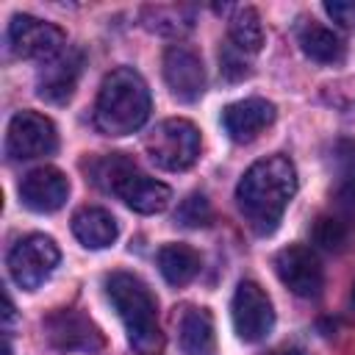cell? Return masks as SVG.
I'll return each instance as SVG.
<instances>
[{
    "instance_id": "6da1fadb",
    "label": "cell",
    "mask_w": 355,
    "mask_h": 355,
    "mask_svg": "<svg viewBox=\"0 0 355 355\" xmlns=\"http://www.w3.org/2000/svg\"><path fill=\"white\" fill-rule=\"evenodd\" d=\"M297 194V169L288 155L255 161L236 186V205L258 236H272Z\"/></svg>"
},
{
    "instance_id": "7a4b0ae2",
    "label": "cell",
    "mask_w": 355,
    "mask_h": 355,
    "mask_svg": "<svg viewBox=\"0 0 355 355\" xmlns=\"http://www.w3.org/2000/svg\"><path fill=\"white\" fill-rule=\"evenodd\" d=\"M153 111L144 78L130 67H116L100 83L94 100V125L105 136H128L139 130Z\"/></svg>"
},
{
    "instance_id": "3957f363",
    "label": "cell",
    "mask_w": 355,
    "mask_h": 355,
    "mask_svg": "<svg viewBox=\"0 0 355 355\" xmlns=\"http://www.w3.org/2000/svg\"><path fill=\"white\" fill-rule=\"evenodd\" d=\"M105 294L125 324L128 341L139 355H158L164 333L158 324V300L150 286L130 272H114L105 277Z\"/></svg>"
},
{
    "instance_id": "277c9868",
    "label": "cell",
    "mask_w": 355,
    "mask_h": 355,
    "mask_svg": "<svg viewBox=\"0 0 355 355\" xmlns=\"http://www.w3.org/2000/svg\"><path fill=\"white\" fill-rule=\"evenodd\" d=\"M94 180L105 191L116 194L136 214H161L172 200V191L166 183L139 172V166L125 155L103 158L94 166Z\"/></svg>"
},
{
    "instance_id": "5b68a950",
    "label": "cell",
    "mask_w": 355,
    "mask_h": 355,
    "mask_svg": "<svg viewBox=\"0 0 355 355\" xmlns=\"http://www.w3.org/2000/svg\"><path fill=\"white\" fill-rule=\"evenodd\" d=\"M200 147H202V139L197 125L180 116L158 122L155 130L144 139V150L150 161L166 172H183L194 166L200 158Z\"/></svg>"
},
{
    "instance_id": "8992f818",
    "label": "cell",
    "mask_w": 355,
    "mask_h": 355,
    "mask_svg": "<svg viewBox=\"0 0 355 355\" xmlns=\"http://www.w3.org/2000/svg\"><path fill=\"white\" fill-rule=\"evenodd\" d=\"M58 261H61L58 244L44 233H31V236L19 239L11 247V252H8V275L19 288L36 291L55 272Z\"/></svg>"
},
{
    "instance_id": "52a82bcc",
    "label": "cell",
    "mask_w": 355,
    "mask_h": 355,
    "mask_svg": "<svg viewBox=\"0 0 355 355\" xmlns=\"http://www.w3.org/2000/svg\"><path fill=\"white\" fill-rule=\"evenodd\" d=\"M230 319L241 341L247 344L263 341L275 327V308H272L269 294L255 280H241L230 302Z\"/></svg>"
},
{
    "instance_id": "ba28073f",
    "label": "cell",
    "mask_w": 355,
    "mask_h": 355,
    "mask_svg": "<svg viewBox=\"0 0 355 355\" xmlns=\"http://www.w3.org/2000/svg\"><path fill=\"white\" fill-rule=\"evenodd\" d=\"M6 42L17 58H39L44 64L64 50L67 36L53 22H44L31 14H14L8 22Z\"/></svg>"
},
{
    "instance_id": "9c48e42d",
    "label": "cell",
    "mask_w": 355,
    "mask_h": 355,
    "mask_svg": "<svg viewBox=\"0 0 355 355\" xmlns=\"http://www.w3.org/2000/svg\"><path fill=\"white\" fill-rule=\"evenodd\" d=\"M44 336L50 341V347H55L58 352H83V355H94L105 347V338L100 333V327L80 311L75 308H61L53 311L44 319Z\"/></svg>"
},
{
    "instance_id": "30bf717a",
    "label": "cell",
    "mask_w": 355,
    "mask_h": 355,
    "mask_svg": "<svg viewBox=\"0 0 355 355\" xmlns=\"http://www.w3.org/2000/svg\"><path fill=\"white\" fill-rule=\"evenodd\" d=\"M58 147L55 125L36 111H19L11 116L6 130V155L14 161L42 158Z\"/></svg>"
},
{
    "instance_id": "8fae6325",
    "label": "cell",
    "mask_w": 355,
    "mask_h": 355,
    "mask_svg": "<svg viewBox=\"0 0 355 355\" xmlns=\"http://www.w3.org/2000/svg\"><path fill=\"white\" fill-rule=\"evenodd\" d=\"M275 272L280 283L302 297V300H316L324 288V269L319 255L305 247V244H288L275 255Z\"/></svg>"
},
{
    "instance_id": "7c38bea8",
    "label": "cell",
    "mask_w": 355,
    "mask_h": 355,
    "mask_svg": "<svg viewBox=\"0 0 355 355\" xmlns=\"http://www.w3.org/2000/svg\"><path fill=\"white\" fill-rule=\"evenodd\" d=\"M164 80L175 100L194 103L205 92V67L202 58L186 44H169L164 50Z\"/></svg>"
},
{
    "instance_id": "4fadbf2b",
    "label": "cell",
    "mask_w": 355,
    "mask_h": 355,
    "mask_svg": "<svg viewBox=\"0 0 355 355\" xmlns=\"http://www.w3.org/2000/svg\"><path fill=\"white\" fill-rule=\"evenodd\" d=\"M83 69V53L78 47H64L58 55L42 64L39 78H36V94L47 103H67L78 86Z\"/></svg>"
},
{
    "instance_id": "5bb4252c",
    "label": "cell",
    "mask_w": 355,
    "mask_h": 355,
    "mask_svg": "<svg viewBox=\"0 0 355 355\" xmlns=\"http://www.w3.org/2000/svg\"><path fill=\"white\" fill-rule=\"evenodd\" d=\"M69 197V180L58 166H36L19 180V200L36 214L58 211Z\"/></svg>"
},
{
    "instance_id": "9a60e30c",
    "label": "cell",
    "mask_w": 355,
    "mask_h": 355,
    "mask_svg": "<svg viewBox=\"0 0 355 355\" xmlns=\"http://www.w3.org/2000/svg\"><path fill=\"white\" fill-rule=\"evenodd\" d=\"M275 116H277L275 103L263 97H247V100H236L225 105L222 125H225V133L236 144H250L275 122Z\"/></svg>"
},
{
    "instance_id": "2e32d148",
    "label": "cell",
    "mask_w": 355,
    "mask_h": 355,
    "mask_svg": "<svg viewBox=\"0 0 355 355\" xmlns=\"http://www.w3.org/2000/svg\"><path fill=\"white\" fill-rule=\"evenodd\" d=\"M72 233L89 250H105V247H111L116 241L119 227H116V219L111 216V211L97 208V205H86V208L75 211Z\"/></svg>"
},
{
    "instance_id": "e0dca14e",
    "label": "cell",
    "mask_w": 355,
    "mask_h": 355,
    "mask_svg": "<svg viewBox=\"0 0 355 355\" xmlns=\"http://www.w3.org/2000/svg\"><path fill=\"white\" fill-rule=\"evenodd\" d=\"M178 341L183 355H214V316L208 308H186L178 324Z\"/></svg>"
},
{
    "instance_id": "ac0fdd59",
    "label": "cell",
    "mask_w": 355,
    "mask_h": 355,
    "mask_svg": "<svg viewBox=\"0 0 355 355\" xmlns=\"http://www.w3.org/2000/svg\"><path fill=\"white\" fill-rule=\"evenodd\" d=\"M297 42L300 50L316 61V64H338L344 58V42L338 33H333L330 28L319 25V22H302L297 28Z\"/></svg>"
},
{
    "instance_id": "d6986e66",
    "label": "cell",
    "mask_w": 355,
    "mask_h": 355,
    "mask_svg": "<svg viewBox=\"0 0 355 355\" xmlns=\"http://www.w3.org/2000/svg\"><path fill=\"white\" fill-rule=\"evenodd\" d=\"M200 252L189 244H164L158 250V269L169 286H186L200 272Z\"/></svg>"
},
{
    "instance_id": "ffe728a7",
    "label": "cell",
    "mask_w": 355,
    "mask_h": 355,
    "mask_svg": "<svg viewBox=\"0 0 355 355\" xmlns=\"http://www.w3.org/2000/svg\"><path fill=\"white\" fill-rule=\"evenodd\" d=\"M227 33H230V44L236 50H241L244 55L258 53L263 47V25H261V17L252 6H241L233 11Z\"/></svg>"
},
{
    "instance_id": "44dd1931",
    "label": "cell",
    "mask_w": 355,
    "mask_h": 355,
    "mask_svg": "<svg viewBox=\"0 0 355 355\" xmlns=\"http://www.w3.org/2000/svg\"><path fill=\"white\" fill-rule=\"evenodd\" d=\"M211 216L214 214H211V202L205 194H189L175 211V222L183 227H205Z\"/></svg>"
},
{
    "instance_id": "7402d4cb",
    "label": "cell",
    "mask_w": 355,
    "mask_h": 355,
    "mask_svg": "<svg viewBox=\"0 0 355 355\" xmlns=\"http://www.w3.org/2000/svg\"><path fill=\"white\" fill-rule=\"evenodd\" d=\"M313 241L330 252H338L347 244V227L341 219L336 216H319L316 227H313Z\"/></svg>"
},
{
    "instance_id": "603a6c76",
    "label": "cell",
    "mask_w": 355,
    "mask_h": 355,
    "mask_svg": "<svg viewBox=\"0 0 355 355\" xmlns=\"http://www.w3.org/2000/svg\"><path fill=\"white\" fill-rule=\"evenodd\" d=\"M219 61H222V75L227 78V80H241V78H247L250 75V67H247V61H244V53L241 50H236L233 44H225V50H222V55H219Z\"/></svg>"
},
{
    "instance_id": "cb8c5ba5",
    "label": "cell",
    "mask_w": 355,
    "mask_h": 355,
    "mask_svg": "<svg viewBox=\"0 0 355 355\" xmlns=\"http://www.w3.org/2000/svg\"><path fill=\"white\" fill-rule=\"evenodd\" d=\"M324 14L333 22H338L341 28H355V3L352 0H327Z\"/></svg>"
},
{
    "instance_id": "d4e9b609",
    "label": "cell",
    "mask_w": 355,
    "mask_h": 355,
    "mask_svg": "<svg viewBox=\"0 0 355 355\" xmlns=\"http://www.w3.org/2000/svg\"><path fill=\"white\" fill-rule=\"evenodd\" d=\"M266 355H302V352H297V349H288V352H266Z\"/></svg>"
}]
</instances>
